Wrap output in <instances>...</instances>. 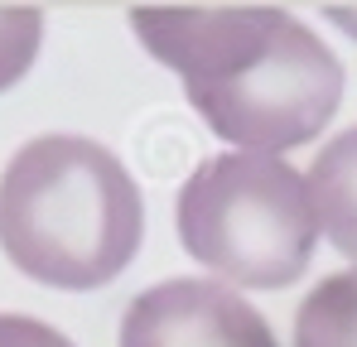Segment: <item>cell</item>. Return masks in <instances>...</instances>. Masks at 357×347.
I'll return each instance as SVG.
<instances>
[{
    "label": "cell",
    "instance_id": "277c9868",
    "mask_svg": "<svg viewBox=\"0 0 357 347\" xmlns=\"http://www.w3.org/2000/svg\"><path fill=\"white\" fill-rule=\"evenodd\" d=\"M121 347H280L266 314L222 280H165L121 314Z\"/></svg>",
    "mask_w": 357,
    "mask_h": 347
},
{
    "label": "cell",
    "instance_id": "8992f818",
    "mask_svg": "<svg viewBox=\"0 0 357 347\" xmlns=\"http://www.w3.org/2000/svg\"><path fill=\"white\" fill-rule=\"evenodd\" d=\"M304 183L319 213V231L333 241L338 256H348L357 265V125H348L319 150Z\"/></svg>",
    "mask_w": 357,
    "mask_h": 347
},
{
    "label": "cell",
    "instance_id": "3957f363",
    "mask_svg": "<svg viewBox=\"0 0 357 347\" xmlns=\"http://www.w3.org/2000/svg\"><path fill=\"white\" fill-rule=\"evenodd\" d=\"M213 135L246 155H285L309 145L343 102L338 54L285 10L275 34L213 82L183 87Z\"/></svg>",
    "mask_w": 357,
    "mask_h": 347
},
{
    "label": "cell",
    "instance_id": "9c48e42d",
    "mask_svg": "<svg viewBox=\"0 0 357 347\" xmlns=\"http://www.w3.org/2000/svg\"><path fill=\"white\" fill-rule=\"evenodd\" d=\"M0 347H73L59 328L24 318V314H0Z\"/></svg>",
    "mask_w": 357,
    "mask_h": 347
},
{
    "label": "cell",
    "instance_id": "30bf717a",
    "mask_svg": "<svg viewBox=\"0 0 357 347\" xmlns=\"http://www.w3.org/2000/svg\"><path fill=\"white\" fill-rule=\"evenodd\" d=\"M328 24H338L343 34H353V39H357V10H328Z\"/></svg>",
    "mask_w": 357,
    "mask_h": 347
},
{
    "label": "cell",
    "instance_id": "52a82bcc",
    "mask_svg": "<svg viewBox=\"0 0 357 347\" xmlns=\"http://www.w3.org/2000/svg\"><path fill=\"white\" fill-rule=\"evenodd\" d=\"M295 347H357V265L304 294L295 314Z\"/></svg>",
    "mask_w": 357,
    "mask_h": 347
},
{
    "label": "cell",
    "instance_id": "7a4b0ae2",
    "mask_svg": "<svg viewBox=\"0 0 357 347\" xmlns=\"http://www.w3.org/2000/svg\"><path fill=\"white\" fill-rule=\"evenodd\" d=\"M183 251L232 289H285L309 270L319 213L304 174L280 155L227 150L178 188Z\"/></svg>",
    "mask_w": 357,
    "mask_h": 347
},
{
    "label": "cell",
    "instance_id": "ba28073f",
    "mask_svg": "<svg viewBox=\"0 0 357 347\" xmlns=\"http://www.w3.org/2000/svg\"><path fill=\"white\" fill-rule=\"evenodd\" d=\"M39 39H44V15L39 10L0 5V92L15 87L29 72V63L39 54Z\"/></svg>",
    "mask_w": 357,
    "mask_h": 347
},
{
    "label": "cell",
    "instance_id": "6da1fadb",
    "mask_svg": "<svg viewBox=\"0 0 357 347\" xmlns=\"http://www.w3.org/2000/svg\"><path fill=\"white\" fill-rule=\"evenodd\" d=\"M145 203L116 155L87 135H34L0 178V251L54 289L112 285L135 261Z\"/></svg>",
    "mask_w": 357,
    "mask_h": 347
},
{
    "label": "cell",
    "instance_id": "5b68a950",
    "mask_svg": "<svg viewBox=\"0 0 357 347\" xmlns=\"http://www.w3.org/2000/svg\"><path fill=\"white\" fill-rule=\"evenodd\" d=\"M280 20H285V10H271V5H251V10H135L130 29L140 34L150 58L174 68L183 77V87H193V82H213V77L232 72L237 63H246L275 34Z\"/></svg>",
    "mask_w": 357,
    "mask_h": 347
}]
</instances>
